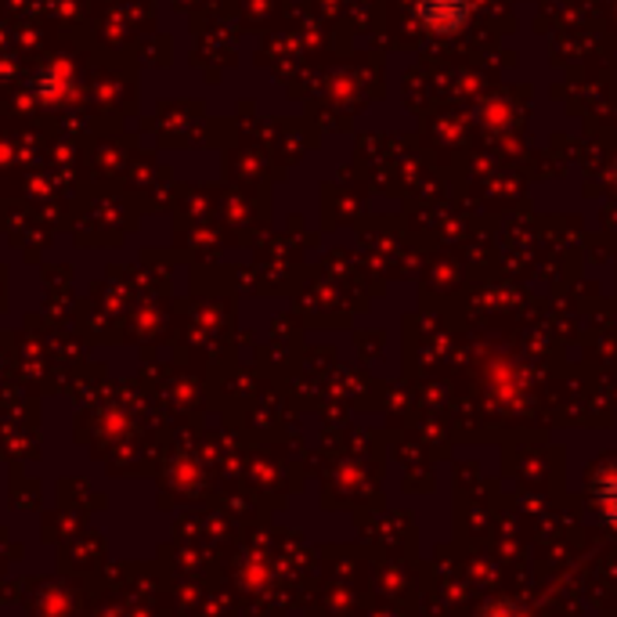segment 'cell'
<instances>
[{
  "mask_svg": "<svg viewBox=\"0 0 617 617\" xmlns=\"http://www.w3.org/2000/svg\"><path fill=\"white\" fill-rule=\"evenodd\" d=\"M69 87H73V80H69V69H65V65H51V69H44V73L36 76V94H40L44 102L65 98Z\"/></svg>",
  "mask_w": 617,
  "mask_h": 617,
  "instance_id": "2",
  "label": "cell"
},
{
  "mask_svg": "<svg viewBox=\"0 0 617 617\" xmlns=\"http://www.w3.org/2000/svg\"><path fill=\"white\" fill-rule=\"evenodd\" d=\"M596 499H599V513L610 527H617V470L603 473L596 484Z\"/></svg>",
  "mask_w": 617,
  "mask_h": 617,
  "instance_id": "3",
  "label": "cell"
},
{
  "mask_svg": "<svg viewBox=\"0 0 617 617\" xmlns=\"http://www.w3.org/2000/svg\"><path fill=\"white\" fill-rule=\"evenodd\" d=\"M419 19L430 25L437 33H448V30H459L466 22V11L470 4L466 0H419Z\"/></svg>",
  "mask_w": 617,
  "mask_h": 617,
  "instance_id": "1",
  "label": "cell"
}]
</instances>
